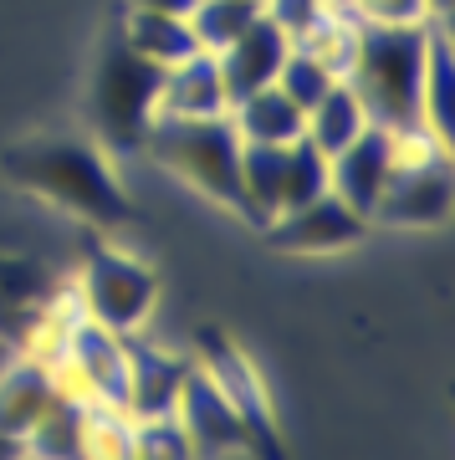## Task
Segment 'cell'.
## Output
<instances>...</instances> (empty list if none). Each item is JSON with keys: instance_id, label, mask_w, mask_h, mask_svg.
<instances>
[{"instance_id": "1", "label": "cell", "mask_w": 455, "mask_h": 460, "mask_svg": "<svg viewBox=\"0 0 455 460\" xmlns=\"http://www.w3.org/2000/svg\"><path fill=\"white\" fill-rule=\"evenodd\" d=\"M5 180L26 190V195L47 199L57 210L77 215L98 230H123L133 226V205L118 184L108 148L98 138H77V133H36L21 138L0 154Z\"/></svg>"}, {"instance_id": "2", "label": "cell", "mask_w": 455, "mask_h": 460, "mask_svg": "<svg viewBox=\"0 0 455 460\" xmlns=\"http://www.w3.org/2000/svg\"><path fill=\"white\" fill-rule=\"evenodd\" d=\"M430 21L420 26H358L343 83L363 102L369 123L389 133H424V62H430Z\"/></svg>"}, {"instance_id": "3", "label": "cell", "mask_w": 455, "mask_h": 460, "mask_svg": "<svg viewBox=\"0 0 455 460\" xmlns=\"http://www.w3.org/2000/svg\"><path fill=\"white\" fill-rule=\"evenodd\" d=\"M138 154H148L164 174L184 180L205 199L241 215V133L220 118H154Z\"/></svg>"}, {"instance_id": "4", "label": "cell", "mask_w": 455, "mask_h": 460, "mask_svg": "<svg viewBox=\"0 0 455 460\" xmlns=\"http://www.w3.org/2000/svg\"><path fill=\"white\" fill-rule=\"evenodd\" d=\"M159 77L164 66L144 62L118 31L103 41L93 83H87V123L103 148L129 154L144 144L148 123L159 118Z\"/></svg>"}, {"instance_id": "5", "label": "cell", "mask_w": 455, "mask_h": 460, "mask_svg": "<svg viewBox=\"0 0 455 460\" xmlns=\"http://www.w3.org/2000/svg\"><path fill=\"white\" fill-rule=\"evenodd\" d=\"M195 363L215 378V389L226 394V404L236 410L245 429V456L256 460H287V445H281V425H277V404L266 394V378L256 374V363L245 358L241 348L230 343L226 332L200 328L195 332Z\"/></svg>"}, {"instance_id": "6", "label": "cell", "mask_w": 455, "mask_h": 460, "mask_svg": "<svg viewBox=\"0 0 455 460\" xmlns=\"http://www.w3.org/2000/svg\"><path fill=\"white\" fill-rule=\"evenodd\" d=\"M72 296H77L82 317H93L98 328L118 332V338H133V332L154 317L159 277H154L138 256H129V251L98 246L87 256V266H82Z\"/></svg>"}, {"instance_id": "7", "label": "cell", "mask_w": 455, "mask_h": 460, "mask_svg": "<svg viewBox=\"0 0 455 460\" xmlns=\"http://www.w3.org/2000/svg\"><path fill=\"white\" fill-rule=\"evenodd\" d=\"M451 199H455L451 148H435L424 159H399L374 215H369V226H399V230L445 226L451 220Z\"/></svg>"}, {"instance_id": "8", "label": "cell", "mask_w": 455, "mask_h": 460, "mask_svg": "<svg viewBox=\"0 0 455 460\" xmlns=\"http://www.w3.org/2000/svg\"><path fill=\"white\" fill-rule=\"evenodd\" d=\"M261 235H266L272 251H287V256H333V251L358 246L369 235V220L327 190V195L308 199L297 210H281L277 220H266Z\"/></svg>"}, {"instance_id": "9", "label": "cell", "mask_w": 455, "mask_h": 460, "mask_svg": "<svg viewBox=\"0 0 455 460\" xmlns=\"http://www.w3.org/2000/svg\"><path fill=\"white\" fill-rule=\"evenodd\" d=\"M394 164H399V133L369 123L353 144L327 159V190L369 220L379 195H384V184H389V174H394Z\"/></svg>"}, {"instance_id": "10", "label": "cell", "mask_w": 455, "mask_h": 460, "mask_svg": "<svg viewBox=\"0 0 455 460\" xmlns=\"http://www.w3.org/2000/svg\"><path fill=\"white\" fill-rule=\"evenodd\" d=\"M174 420L184 425L195 456H236L245 450V429L236 420V410L226 404V394L215 389V378L190 358V374L179 384V399H174Z\"/></svg>"}, {"instance_id": "11", "label": "cell", "mask_w": 455, "mask_h": 460, "mask_svg": "<svg viewBox=\"0 0 455 460\" xmlns=\"http://www.w3.org/2000/svg\"><path fill=\"white\" fill-rule=\"evenodd\" d=\"M287 51H292V36L281 31L277 21H266V11H261L226 51H215L226 98L241 102V98H251V93H261V87H272L277 72H281V62H287Z\"/></svg>"}, {"instance_id": "12", "label": "cell", "mask_w": 455, "mask_h": 460, "mask_svg": "<svg viewBox=\"0 0 455 460\" xmlns=\"http://www.w3.org/2000/svg\"><path fill=\"white\" fill-rule=\"evenodd\" d=\"M184 374H190V358H174V353H164V348L123 338V414H129V420L174 414Z\"/></svg>"}, {"instance_id": "13", "label": "cell", "mask_w": 455, "mask_h": 460, "mask_svg": "<svg viewBox=\"0 0 455 460\" xmlns=\"http://www.w3.org/2000/svg\"><path fill=\"white\" fill-rule=\"evenodd\" d=\"M220 113H230V98L210 51H190L184 62L164 66L159 118H220Z\"/></svg>"}, {"instance_id": "14", "label": "cell", "mask_w": 455, "mask_h": 460, "mask_svg": "<svg viewBox=\"0 0 455 460\" xmlns=\"http://www.w3.org/2000/svg\"><path fill=\"white\" fill-rule=\"evenodd\" d=\"M51 394H57V384H51L47 363H31V358L11 363V368L0 374V429L26 445V435H31V425L41 420V410L51 404Z\"/></svg>"}, {"instance_id": "15", "label": "cell", "mask_w": 455, "mask_h": 460, "mask_svg": "<svg viewBox=\"0 0 455 460\" xmlns=\"http://www.w3.org/2000/svg\"><path fill=\"white\" fill-rule=\"evenodd\" d=\"M230 123L241 133V144H292V138H302V108L277 83L230 102Z\"/></svg>"}, {"instance_id": "16", "label": "cell", "mask_w": 455, "mask_h": 460, "mask_svg": "<svg viewBox=\"0 0 455 460\" xmlns=\"http://www.w3.org/2000/svg\"><path fill=\"white\" fill-rule=\"evenodd\" d=\"M363 128H369V113H363V102L353 98V87L343 83V77L302 113V138H308L312 148H323L327 159H333L338 148L353 144Z\"/></svg>"}, {"instance_id": "17", "label": "cell", "mask_w": 455, "mask_h": 460, "mask_svg": "<svg viewBox=\"0 0 455 460\" xmlns=\"http://www.w3.org/2000/svg\"><path fill=\"white\" fill-rule=\"evenodd\" d=\"M118 36L129 41L144 62L154 66H174L184 62L190 51H200L195 31H190V21L184 16H159V11H123V26H118Z\"/></svg>"}, {"instance_id": "18", "label": "cell", "mask_w": 455, "mask_h": 460, "mask_svg": "<svg viewBox=\"0 0 455 460\" xmlns=\"http://www.w3.org/2000/svg\"><path fill=\"white\" fill-rule=\"evenodd\" d=\"M420 123L440 148H451L455 133V62H451V26L430 31V62H424V98Z\"/></svg>"}, {"instance_id": "19", "label": "cell", "mask_w": 455, "mask_h": 460, "mask_svg": "<svg viewBox=\"0 0 455 460\" xmlns=\"http://www.w3.org/2000/svg\"><path fill=\"white\" fill-rule=\"evenodd\" d=\"M82 420H87V404L67 394H51V404L41 410V420L26 435V456L36 460H77L82 450Z\"/></svg>"}, {"instance_id": "20", "label": "cell", "mask_w": 455, "mask_h": 460, "mask_svg": "<svg viewBox=\"0 0 455 460\" xmlns=\"http://www.w3.org/2000/svg\"><path fill=\"white\" fill-rule=\"evenodd\" d=\"M327 195V154L312 148L308 138H292L281 144V184H277V215L297 210L308 199Z\"/></svg>"}, {"instance_id": "21", "label": "cell", "mask_w": 455, "mask_h": 460, "mask_svg": "<svg viewBox=\"0 0 455 460\" xmlns=\"http://www.w3.org/2000/svg\"><path fill=\"white\" fill-rule=\"evenodd\" d=\"M261 16V0H195L190 11V31H195L200 51H226L236 36Z\"/></svg>"}, {"instance_id": "22", "label": "cell", "mask_w": 455, "mask_h": 460, "mask_svg": "<svg viewBox=\"0 0 455 460\" xmlns=\"http://www.w3.org/2000/svg\"><path fill=\"white\" fill-rule=\"evenodd\" d=\"M129 460H200V456L174 414H154V420H133Z\"/></svg>"}, {"instance_id": "23", "label": "cell", "mask_w": 455, "mask_h": 460, "mask_svg": "<svg viewBox=\"0 0 455 460\" xmlns=\"http://www.w3.org/2000/svg\"><path fill=\"white\" fill-rule=\"evenodd\" d=\"M129 429H133V420L123 410H108V404L87 410L77 460H129Z\"/></svg>"}, {"instance_id": "24", "label": "cell", "mask_w": 455, "mask_h": 460, "mask_svg": "<svg viewBox=\"0 0 455 460\" xmlns=\"http://www.w3.org/2000/svg\"><path fill=\"white\" fill-rule=\"evenodd\" d=\"M333 83H338V72H333L327 62H317V57L302 51V47L287 51V62H281V72H277V87L297 102V108H302V113H308V108L323 98Z\"/></svg>"}, {"instance_id": "25", "label": "cell", "mask_w": 455, "mask_h": 460, "mask_svg": "<svg viewBox=\"0 0 455 460\" xmlns=\"http://www.w3.org/2000/svg\"><path fill=\"white\" fill-rule=\"evenodd\" d=\"M343 11L358 26H420V21H430L424 0H343Z\"/></svg>"}, {"instance_id": "26", "label": "cell", "mask_w": 455, "mask_h": 460, "mask_svg": "<svg viewBox=\"0 0 455 460\" xmlns=\"http://www.w3.org/2000/svg\"><path fill=\"white\" fill-rule=\"evenodd\" d=\"M333 0H261V11H266V21H277L281 31L292 36V41H302V36L317 26V16H323Z\"/></svg>"}, {"instance_id": "27", "label": "cell", "mask_w": 455, "mask_h": 460, "mask_svg": "<svg viewBox=\"0 0 455 460\" xmlns=\"http://www.w3.org/2000/svg\"><path fill=\"white\" fill-rule=\"evenodd\" d=\"M133 11H159V16H184L190 21V11H195V0H129Z\"/></svg>"}, {"instance_id": "28", "label": "cell", "mask_w": 455, "mask_h": 460, "mask_svg": "<svg viewBox=\"0 0 455 460\" xmlns=\"http://www.w3.org/2000/svg\"><path fill=\"white\" fill-rule=\"evenodd\" d=\"M16 456H26V445H21L16 435H5V429H0V460H16Z\"/></svg>"}, {"instance_id": "29", "label": "cell", "mask_w": 455, "mask_h": 460, "mask_svg": "<svg viewBox=\"0 0 455 460\" xmlns=\"http://www.w3.org/2000/svg\"><path fill=\"white\" fill-rule=\"evenodd\" d=\"M16 460H36V456H16Z\"/></svg>"}]
</instances>
